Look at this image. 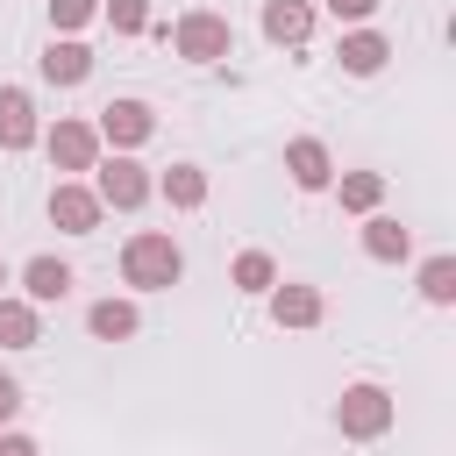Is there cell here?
Listing matches in <instances>:
<instances>
[{
  "label": "cell",
  "mask_w": 456,
  "mask_h": 456,
  "mask_svg": "<svg viewBox=\"0 0 456 456\" xmlns=\"http://www.w3.org/2000/svg\"><path fill=\"white\" fill-rule=\"evenodd\" d=\"M107 21H114V36H142L150 28V0H107Z\"/></svg>",
  "instance_id": "cell-22"
},
{
  "label": "cell",
  "mask_w": 456,
  "mask_h": 456,
  "mask_svg": "<svg viewBox=\"0 0 456 456\" xmlns=\"http://www.w3.org/2000/svg\"><path fill=\"white\" fill-rule=\"evenodd\" d=\"M150 192H157V185H150V171H142L135 157H107V164H93V200H100V207L135 214Z\"/></svg>",
  "instance_id": "cell-4"
},
{
  "label": "cell",
  "mask_w": 456,
  "mask_h": 456,
  "mask_svg": "<svg viewBox=\"0 0 456 456\" xmlns=\"http://www.w3.org/2000/svg\"><path fill=\"white\" fill-rule=\"evenodd\" d=\"M328 14H335V21H370L378 0H328Z\"/></svg>",
  "instance_id": "cell-24"
},
{
  "label": "cell",
  "mask_w": 456,
  "mask_h": 456,
  "mask_svg": "<svg viewBox=\"0 0 456 456\" xmlns=\"http://www.w3.org/2000/svg\"><path fill=\"white\" fill-rule=\"evenodd\" d=\"M363 249H370L378 264H399V256L413 249V235H406L392 214H363Z\"/></svg>",
  "instance_id": "cell-16"
},
{
  "label": "cell",
  "mask_w": 456,
  "mask_h": 456,
  "mask_svg": "<svg viewBox=\"0 0 456 456\" xmlns=\"http://www.w3.org/2000/svg\"><path fill=\"white\" fill-rule=\"evenodd\" d=\"M420 299L428 306H449L456 299V256H428L420 264Z\"/></svg>",
  "instance_id": "cell-21"
},
{
  "label": "cell",
  "mask_w": 456,
  "mask_h": 456,
  "mask_svg": "<svg viewBox=\"0 0 456 456\" xmlns=\"http://www.w3.org/2000/svg\"><path fill=\"white\" fill-rule=\"evenodd\" d=\"M86 328H93V335H100V342H128V335H135V328H142V314H135V306H128V299H100V306H93V314H86Z\"/></svg>",
  "instance_id": "cell-18"
},
{
  "label": "cell",
  "mask_w": 456,
  "mask_h": 456,
  "mask_svg": "<svg viewBox=\"0 0 456 456\" xmlns=\"http://www.w3.org/2000/svg\"><path fill=\"white\" fill-rule=\"evenodd\" d=\"M328 306H321V292L314 285H271V321L278 328H314Z\"/></svg>",
  "instance_id": "cell-14"
},
{
  "label": "cell",
  "mask_w": 456,
  "mask_h": 456,
  "mask_svg": "<svg viewBox=\"0 0 456 456\" xmlns=\"http://www.w3.org/2000/svg\"><path fill=\"white\" fill-rule=\"evenodd\" d=\"M335 428H342L349 442H378V435L392 428V392H385V385H342Z\"/></svg>",
  "instance_id": "cell-3"
},
{
  "label": "cell",
  "mask_w": 456,
  "mask_h": 456,
  "mask_svg": "<svg viewBox=\"0 0 456 456\" xmlns=\"http://www.w3.org/2000/svg\"><path fill=\"white\" fill-rule=\"evenodd\" d=\"M335 57H342V71H349V78H378V71H385V57H392V43H385L378 28H349Z\"/></svg>",
  "instance_id": "cell-11"
},
{
  "label": "cell",
  "mask_w": 456,
  "mask_h": 456,
  "mask_svg": "<svg viewBox=\"0 0 456 456\" xmlns=\"http://www.w3.org/2000/svg\"><path fill=\"white\" fill-rule=\"evenodd\" d=\"M121 278H128L135 292H171V285L185 278V256H178V242H171L164 228H142V235H128V249H121Z\"/></svg>",
  "instance_id": "cell-1"
},
{
  "label": "cell",
  "mask_w": 456,
  "mask_h": 456,
  "mask_svg": "<svg viewBox=\"0 0 456 456\" xmlns=\"http://www.w3.org/2000/svg\"><path fill=\"white\" fill-rule=\"evenodd\" d=\"M36 64H43V78H50V86H86V78H93V50H86V43H71V36H64V43H50Z\"/></svg>",
  "instance_id": "cell-12"
},
{
  "label": "cell",
  "mask_w": 456,
  "mask_h": 456,
  "mask_svg": "<svg viewBox=\"0 0 456 456\" xmlns=\"http://www.w3.org/2000/svg\"><path fill=\"white\" fill-rule=\"evenodd\" d=\"M93 7H100V0H50V21H57V28H86Z\"/></svg>",
  "instance_id": "cell-23"
},
{
  "label": "cell",
  "mask_w": 456,
  "mask_h": 456,
  "mask_svg": "<svg viewBox=\"0 0 456 456\" xmlns=\"http://www.w3.org/2000/svg\"><path fill=\"white\" fill-rule=\"evenodd\" d=\"M335 200H342L349 214H378V200H385V178H378V171H342V178H335Z\"/></svg>",
  "instance_id": "cell-19"
},
{
  "label": "cell",
  "mask_w": 456,
  "mask_h": 456,
  "mask_svg": "<svg viewBox=\"0 0 456 456\" xmlns=\"http://www.w3.org/2000/svg\"><path fill=\"white\" fill-rule=\"evenodd\" d=\"M43 128H36V100L21 86H0V150H28Z\"/></svg>",
  "instance_id": "cell-10"
},
{
  "label": "cell",
  "mask_w": 456,
  "mask_h": 456,
  "mask_svg": "<svg viewBox=\"0 0 456 456\" xmlns=\"http://www.w3.org/2000/svg\"><path fill=\"white\" fill-rule=\"evenodd\" d=\"M0 456H36V442L28 435H0Z\"/></svg>",
  "instance_id": "cell-26"
},
{
  "label": "cell",
  "mask_w": 456,
  "mask_h": 456,
  "mask_svg": "<svg viewBox=\"0 0 456 456\" xmlns=\"http://www.w3.org/2000/svg\"><path fill=\"white\" fill-rule=\"evenodd\" d=\"M264 36L278 50H299L314 36V0H264Z\"/></svg>",
  "instance_id": "cell-9"
},
{
  "label": "cell",
  "mask_w": 456,
  "mask_h": 456,
  "mask_svg": "<svg viewBox=\"0 0 456 456\" xmlns=\"http://www.w3.org/2000/svg\"><path fill=\"white\" fill-rule=\"evenodd\" d=\"M228 278H235V292H271V285H278V264H271L264 249H242Z\"/></svg>",
  "instance_id": "cell-20"
},
{
  "label": "cell",
  "mask_w": 456,
  "mask_h": 456,
  "mask_svg": "<svg viewBox=\"0 0 456 456\" xmlns=\"http://www.w3.org/2000/svg\"><path fill=\"white\" fill-rule=\"evenodd\" d=\"M21 292H28V306H50V299H64V292H71V264H64V256H28V271H21Z\"/></svg>",
  "instance_id": "cell-13"
},
{
  "label": "cell",
  "mask_w": 456,
  "mask_h": 456,
  "mask_svg": "<svg viewBox=\"0 0 456 456\" xmlns=\"http://www.w3.org/2000/svg\"><path fill=\"white\" fill-rule=\"evenodd\" d=\"M285 171H292L299 192L335 185V157H328V142H314V135H292V142H285Z\"/></svg>",
  "instance_id": "cell-8"
},
{
  "label": "cell",
  "mask_w": 456,
  "mask_h": 456,
  "mask_svg": "<svg viewBox=\"0 0 456 456\" xmlns=\"http://www.w3.org/2000/svg\"><path fill=\"white\" fill-rule=\"evenodd\" d=\"M0 285H7V264H0Z\"/></svg>",
  "instance_id": "cell-27"
},
{
  "label": "cell",
  "mask_w": 456,
  "mask_h": 456,
  "mask_svg": "<svg viewBox=\"0 0 456 456\" xmlns=\"http://www.w3.org/2000/svg\"><path fill=\"white\" fill-rule=\"evenodd\" d=\"M93 135H107L114 150H135V142H150V135H157V114H150L142 100H107Z\"/></svg>",
  "instance_id": "cell-5"
},
{
  "label": "cell",
  "mask_w": 456,
  "mask_h": 456,
  "mask_svg": "<svg viewBox=\"0 0 456 456\" xmlns=\"http://www.w3.org/2000/svg\"><path fill=\"white\" fill-rule=\"evenodd\" d=\"M100 214H107V207H100V200H93V185H78V178H64V185L50 192V221H57L64 235H93V228H100Z\"/></svg>",
  "instance_id": "cell-6"
},
{
  "label": "cell",
  "mask_w": 456,
  "mask_h": 456,
  "mask_svg": "<svg viewBox=\"0 0 456 456\" xmlns=\"http://www.w3.org/2000/svg\"><path fill=\"white\" fill-rule=\"evenodd\" d=\"M43 142H50V164H57V171H93V164H100V135H93L86 121H57Z\"/></svg>",
  "instance_id": "cell-7"
},
{
  "label": "cell",
  "mask_w": 456,
  "mask_h": 456,
  "mask_svg": "<svg viewBox=\"0 0 456 456\" xmlns=\"http://www.w3.org/2000/svg\"><path fill=\"white\" fill-rule=\"evenodd\" d=\"M157 192H164L171 207L192 214V207H207V171H200V164H171V171L157 178Z\"/></svg>",
  "instance_id": "cell-17"
},
{
  "label": "cell",
  "mask_w": 456,
  "mask_h": 456,
  "mask_svg": "<svg viewBox=\"0 0 456 456\" xmlns=\"http://www.w3.org/2000/svg\"><path fill=\"white\" fill-rule=\"evenodd\" d=\"M171 50H178V57H192V64H221V57L235 50V28H228V14H214V7H192V14H178V28H171Z\"/></svg>",
  "instance_id": "cell-2"
},
{
  "label": "cell",
  "mask_w": 456,
  "mask_h": 456,
  "mask_svg": "<svg viewBox=\"0 0 456 456\" xmlns=\"http://www.w3.org/2000/svg\"><path fill=\"white\" fill-rule=\"evenodd\" d=\"M36 342H43V321H36V306L0 292V349H36Z\"/></svg>",
  "instance_id": "cell-15"
},
{
  "label": "cell",
  "mask_w": 456,
  "mask_h": 456,
  "mask_svg": "<svg viewBox=\"0 0 456 456\" xmlns=\"http://www.w3.org/2000/svg\"><path fill=\"white\" fill-rule=\"evenodd\" d=\"M14 413H21V385H14V378H7V370H0V428H7V420H14Z\"/></svg>",
  "instance_id": "cell-25"
}]
</instances>
